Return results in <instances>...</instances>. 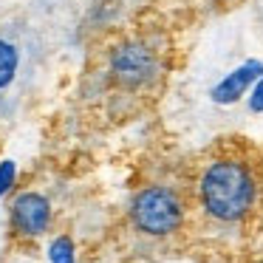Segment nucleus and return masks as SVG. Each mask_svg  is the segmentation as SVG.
<instances>
[{
    "label": "nucleus",
    "mask_w": 263,
    "mask_h": 263,
    "mask_svg": "<svg viewBox=\"0 0 263 263\" xmlns=\"http://www.w3.org/2000/svg\"><path fill=\"white\" fill-rule=\"evenodd\" d=\"M12 223L20 235H40L51 223V204L40 193H23L12 204Z\"/></svg>",
    "instance_id": "4"
},
{
    "label": "nucleus",
    "mask_w": 263,
    "mask_h": 263,
    "mask_svg": "<svg viewBox=\"0 0 263 263\" xmlns=\"http://www.w3.org/2000/svg\"><path fill=\"white\" fill-rule=\"evenodd\" d=\"M133 227L144 235H170L184 221V204L170 187H144L130 204Z\"/></svg>",
    "instance_id": "3"
},
{
    "label": "nucleus",
    "mask_w": 263,
    "mask_h": 263,
    "mask_svg": "<svg viewBox=\"0 0 263 263\" xmlns=\"http://www.w3.org/2000/svg\"><path fill=\"white\" fill-rule=\"evenodd\" d=\"M108 77L116 91L139 93L161 77V51L147 37H127L108 54Z\"/></svg>",
    "instance_id": "2"
},
{
    "label": "nucleus",
    "mask_w": 263,
    "mask_h": 263,
    "mask_svg": "<svg viewBox=\"0 0 263 263\" xmlns=\"http://www.w3.org/2000/svg\"><path fill=\"white\" fill-rule=\"evenodd\" d=\"M260 71H263L260 63H243L240 68H235L232 74H227V80H221L212 88V99L221 102V105H229V102H235V99H240L246 88L260 77Z\"/></svg>",
    "instance_id": "5"
},
{
    "label": "nucleus",
    "mask_w": 263,
    "mask_h": 263,
    "mask_svg": "<svg viewBox=\"0 0 263 263\" xmlns=\"http://www.w3.org/2000/svg\"><path fill=\"white\" fill-rule=\"evenodd\" d=\"M20 63H23L20 46L12 43L9 37H0V91H6V88L17 80Z\"/></svg>",
    "instance_id": "6"
},
{
    "label": "nucleus",
    "mask_w": 263,
    "mask_h": 263,
    "mask_svg": "<svg viewBox=\"0 0 263 263\" xmlns=\"http://www.w3.org/2000/svg\"><path fill=\"white\" fill-rule=\"evenodd\" d=\"M74 246H71V240L68 238H60V240H54V246H51V260L54 263H74Z\"/></svg>",
    "instance_id": "7"
},
{
    "label": "nucleus",
    "mask_w": 263,
    "mask_h": 263,
    "mask_svg": "<svg viewBox=\"0 0 263 263\" xmlns=\"http://www.w3.org/2000/svg\"><path fill=\"white\" fill-rule=\"evenodd\" d=\"M201 204L218 221H240L252 210L257 195L255 173L238 159H218L204 170L198 184Z\"/></svg>",
    "instance_id": "1"
},
{
    "label": "nucleus",
    "mask_w": 263,
    "mask_h": 263,
    "mask_svg": "<svg viewBox=\"0 0 263 263\" xmlns=\"http://www.w3.org/2000/svg\"><path fill=\"white\" fill-rule=\"evenodd\" d=\"M12 176H14V167H12V164H3V167H0V193H6V190H9Z\"/></svg>",
    "instance_id": "8"
},
{
    "label": "nucleus",
    "mask_w": 263,
    "mask_h": 263,
    "mask_svg": "<svg viewBox=\"0 0 263 263\" xmlns=\"http://www.w3.org/2000/svg\"><path fill=\"white\" fill-rule=\"evenodd\" d=\"M252 110H263V82L255 88V93H252Z\"/></svg>",
    "instance_id": "9"
}]
</instances>
